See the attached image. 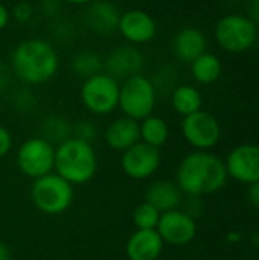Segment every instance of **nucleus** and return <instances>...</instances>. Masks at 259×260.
<instances>
[{
	"label": "nucleus",
	"instance_id": "obj_7",
	"mask_svg": "<svg viewBox=\"0 0 259 260\" xmlns=\"http://www.w3.org/2000/svg\"><path fill=\"white\" fill-rule=\"evenodd\" d=\"M258 38V27L247 15L227 14L215 26V40L221 49L241 53L249 50Z\"/></svg>",
	"mask_w": 259,
	"mask_h": 260
},
{
	"label": "nucleus",
	"instance_id": "obj_5",
	"mask_svg": "<svg viewBox=\"0 0 259 260\" xmlns=\"http://www.w3.org/2000/svg\"><path fill=\"white\" fill-rule=\"evenodd\" d=\"M157 102V88L145 75L139 73L124 81L119 91V107L124 116L137 122L151 116Z\"/></svg>",
	"mask_w": 259,
	"mask_h": 260
},
{
	"label": "nucleus",
	"instance_id": "obj_33",
	"mask_svg": "<svg viewBox=\"0 0 259 260\" xmlns=\"http://www.w3.org/2000/svg\"><path fill=\"white\" fill-rule=\"evenodd\" d=\"M9 84V70L6 66L0 64V91H3Z\"/></svg>",
	"mask_w": 259,
	"mask_h": 260
},
{
	"label": "nucleus",
	"instance_id": "obj_13",
	"mask_svg": "<svg viewBox=\"0 0 259 260\" xmlns=\"http://www.w3.org/2000/svg\"><path fill=\"white\" fill-rule=\"evenodd\" d=\"M118 30L133 46L147 44L156 38L157 23L143 9H128L121 14Z\"/></svg>",
	"mask_w": 259,
	"mask_h": 260
},
{
	"label": "nucleus",
	"instance_id": "obj_28",
	"mask_svg": "<svg viewBox=\"0 0 259 260\" xmlns=\"http://www.w3.org/2000/svg\"><path fill=\"white\" fill-rule=\"evenodd\" d=\"M12 149V134L8 128L0 125V158L6 157Z\"/></svg>",
	"mask_w": 259,
	"mask_h": 260
},
{
	"label": "nucleus",
	"instance_id": "obj_32",
	"mask_svg": "<svg viewBox=\"0 0 259 260\" xmlns=\"http://www.w3.org/2000/svg\"><path fill=\"white\" fill-rule=\"evenodd\" d=\"M9 21H11V9H8V6L0 3V30L6 29Z\"/></svg>",
	"mask_w": 259,
	"mask_h": 260
},
{
	"label": "nucleus",
	"instance_id": "obj_19",
	"mask_svg": "<svg viewBox=\"0 0 259 260\" xmlns=\"http://www.w3.org/2000/svg\"><path fill=\"white\" fill-rule=\"evenodd\" d=\"M182 200L183 192L177 183L171 180H157L151 183L145 190V201L154 206L160 213L179 209Z\"/></svg>",
	"mask_w": 259,
	"mask_h": 260
},
{
	"label": "nucleus",
	"instance_id": "obj_23",
	"mask_svg": "<svg viewBox=\"0 0 259 260\" xmlns=\"http://www.w3.org/2000/svg\"><path fill=\"white\" fill-rule=\"evenodd\" d=\"M70 69L76 76L87 79L104 70V61L96 52L81 50L76 55H73L70 61Z\"/></svg>",
	"mask_w": 259,
	"mask_h": 260
},
{
	"label": "nucleus",
	"instance_id": "obj_26",
	"mask_svg": "<svg viewBox=\"0 0 259 260\" xmlns=\"http://www.w3.org/2000/svg\"><path fill=\"white\" fill-rule=\"evenodd\" d=\"M72 133H73V137L92 143L95 140L96 134H98V128H96V125L92 120L82 119V120L75 123V126L72 128Z\"/></svg>",
	"mask_w": 259,
	"mask_h": 260
},
{
	"label": "nucleus",
	"instance_id": "obj_2",
	"mask_svg": "<svg viewBox=\"0 0 259 260\" xmlns=\"http://www.w3.org/2000/svg\"><path fill=\"white\" fill-rule=\"evenodd\" d=\"M58 69V52L43 38H26L12 50L11 70L23 84H44L56 75Z\"/></svg>",
	"mask_w": 259,
	"mask_h": 260
},
{
	"label": "nucleus",
	"instance_id": "obj_34",
	"mask_svg": "<svg viewBox=\"0 0 259 260\" xmlns=\"http://www.w3.org/2000/svg\"><path fill=\"white\" fill-rule=\"evenodd\" d=\"M0 260H11V250L3 242H0Z\"/></svg>",
	"mask_w": 259,
	"mask_h": 260
},
{
	"label": "nucleus",
	"instance_id": "obj_27",
	"mask_svg": "<svg viewBox=\"0 0 259 260\" xmlns=\"http://www.w3.org/2000/svg\"><path fill=\"white\" fill-rule=\"evenodd\" d=\"M34 12H35V9H34V6L29 2H18L11 9V17L17 23H27V21L32 20Z\"/></svg>",
	"mask_w": 259,
	"mask_h": 260
},
{
	"label": "nucleus",
	"instance_id": "obj_35",
	"mask_svg": "<svg viewBox=\"0 0 259 260\" xmlns=\"http://www.w3.org/2000/svg\"><path fill=\"white\" fill-rule=\"evenodd\" d=\"M66 3H70V5H76V6H87L89 3L95 2V0H63Z\"/></svg>",
	"mask_w": 259,
	"mask_h": 260
},
{
	"label": "nucleus",
	"instance_id": "obj_11",
	"mask_svg": "<svg viewBox=\"0 0 259 260\" xmlns=\"http://www.w3.org/2000/svg\"><path fill=\"white\" fill-rule=\"evenodd\" d=\"M156 230L165 244L182 247V245H188L195 239L197 222L191 213L176 209L160 215Z\"/></svg>",
	"mask_w": 259,
	"mask_h": 260
},
{
	"label": "nucleus",
	"instance_id": "obj_16",
	"mask_svg": "<svg viewBox=\"0 0 259 260\" xmlns=\"http://www.w3.org/2000/svg\"><path fill=\"white\" fill-rule=\"evenodd\" d=\"M163 247L165 242L157 230H136L127 241L125 253L130 260H157Z\"/></svg>",
	"mask_w": 259,
	"mask_h": 260
},
{
	"label": "nucleus",
	"instance_id": "obj_1",
	"mask_svg": "<svg viewBox=\"0 0 259 260\" xmlns=\"http://www.w3.org/2000/svg\"><path fill=\"white\" fill-rule=\"evenodd\" d=\"M224 160L209 151H192L177 168L176 183L189 197L211 195L221 190L227 181Z\"/></svg>",
	"mask_w": 259,
	"mask_h": 260
},
{
	"label": "nucleus",
	"instance_id": "obj_29",
	"mask_svg": "<svg viewBox=\"0 0 259 260\" xmlns=\"http://www.w3.org/2000/svg\"><path fill=\"white\" fill-rule=\"evenodd\" d=\"M61 2L63 0H41V12L47 17H55L61 11Z\"/></svg>",
	"mask_w": 259,
	"mask_h": 260
},
{
	"label": "nucleus",
	"instance_id": "obj_31",
	"mask_svg": "<svg viewBox=\"0 0 259 260\" xmlns=\"http://www.w3.org/2000/svg\"><path fill=\"white\" fill-rule=\"evenodd\" d=\"M252 23L258 27L259 26V0H252L249 5V15Z\"/></svg>",
	"mask_w": 259,
	"mask_h": 260
},
{
	"label": "nucleus",
	"instance_id": "obj_6",
	"mask_svg": "<svg viewBox=\"0 0 259 260\" xmlns=\"http://www.w3.org/2000/svg\"><path fill=\"white\" fill-rule=\"evenodd\" d=\"M119 91L121 84L118 79L105 72H101L84 79L79 90V99L89 113L107 116L119 107Z\"/></svg>",
	"mask_w": 259,
	"mask_h": 260
},
{
	"label": "nucleus",
	"instance_id": "obj_22",
	"mask_svg": "<svg viewBox=\"0 0 259 260\" xmlns=\"http://www.w3.org/2000/svg\"><path fill=\"white\" fill-rule=\"evenodd\" d=\"M223 72V64L220 58L214 53L205 52L197 59L191 62V73L194 79L200 84H212L215 82Z\"/></svg>",
	"mask_w": 259,
	"mask_h": 260
},
{
	"label": "nucleus",
	"instance_id": "obj_24",
	"mask_svg": "<svg viewBox=\"0 0 259 260\" xmlns=\"http://www.w3.org/2000/svg\"><path fill=\"white\" fill-rule=\"evenodd\" d=\"M52 145H60L66 139L72 137V125L67 122V119L61 116H50L43 120L41 123V136Z\"/></svg>",
	"mask_w": 259,
	"mask_h": 260
},
{
	"label": "nucleus",
	"instance_id": "obj_21",
	"mask_svg": "<svg viewBox=\"0 0 259 260\" xmlns=\"http://www.w3.org/2000/svg\"><path fill=\"white\" fill-rule=\"evenodd\" d=\"M139 129H140V142L154 146V148H162L166 145L169 139V126L165 122V119L159 116H148L143 120L139 122Z\"/></svg>",
	"mask_w": 259,
	"mask_h": 260
},
{
	"label": "nucleus",
	"instance_id": "obj_25",
	"mask_svg": "<svg viewBox=\"0 0 259 260\" xmlns=\"http://www.w3.org/2000/svg\"><path fill=\"white\" fill-rule=\"evenodd\" d=\"M160 215L162 213L154 206L143 201L133 210L131 218H133V224H134L136 230H156Z\"/></svg>",
	"mask_w": 259,
	"mask_h": 260
},
{
	"label": "nucleus",
	"instance_id": "obj_8",
	"mask_svg": "<svg viewBox=\"0 0 259 260\" xmlns=\"http://www.w3.org/2000/svg\"><path fill=\"white\" fill-rule=\"evenodd\" d=\"M18 171L32 180L53 172L55 146L43 137H31L24 140L15 154Z\"/></svg>",
	"mask_w": 259,
	"mask_h": 260
},
{
	"label": "nucleus",
	"instance_id": "obj_20",
	"mask_svg": "<svg viewBox=\"0 0 259 260\" xmlns=\"http://www.w3.org/2000/svg\"><path fill=\"white\" fill-rule=\"evenodd\" d=\"M171 105L174 111L183 117L197 113L203 107V96L194 85H179L171 94Z\"/></svg>",
	"mask_w": 259,
	"mask_h": 260
},
{
	"label": "nucleus",
	"instance_id": "obj_18",
	"mask_svg": "<svg viewBox=\"0 0 259 260\" xmlns=\"http://www.w3.org/2000/svg\"><path fill=\"white\" fill-rule=\"evenodd\" d=\"M206 35L197 27H183L174 35L172 40V52L176 58L188 64L203 55L206 52Z\"/></svg>",
	"mask_w": 259,
	"mask_h": 260
},
{
	"label": "nucleus",
	"instance_id": "obj_3",
	"mask_svg": "<svg viewBox=\"0 0 259 260\" xmlns=\"http://www.w3.org/2000/svg\"><path fill=\"white\" fill-rule=\"evenodd\" d=\"M53 171L72 186L89 183L98 172V155L93 145L73 136L66 139L55 148Z\"/></svg>",
	"mask_w": 259,
	"mask_h": 260
},
{
	"label": "nucleus",
	"instance_id": "obj_36",
	"mask_svg": "<svg viewBox=\"0 0 259 260\" xmlns=\"http://www.w3.org/2000/svg\"><path fill=\"white\" fill-rule=\"evenodd\" d=\"M240 239H241V236L237 235V233H231V235L227 236V241H231V242H235V241H240Z\"/></svg>",
	"mask_w": 259,
	"mask_h": 260
},
{
	"label": "nucleus",
	"instance_id": "obj_30",
	"mask_svg": "<svg viewBox=\"0 0 259 260\" xmlns=\"http://www.w3.org/2000/svg\"><path fill=\"white\" fill-rule=\"evenodd\" d=\"M247 197H249V201L259 209V181L249 184Z\"/></svg>",
	"mask_w": 259,
	"mask_h": 260
},
{
	"label": "nucleus",
	"instance_id": "obj_9",
	"mask_svg": "<svg viewBox=\"0 0 259 260\" xmlns=\"http://www.w3.org/2000/svg\"><path fill=\"white\" fill-rule=\"evenodd\" d=\"M182 136L195 151H209L220 142L221 126L214 114L200 110L183 117Z\"/></svg>",
	"mask_w": 259,
	"mask_h": 260
},
{
	"label": "nucleus",
	"instance_id": "obj_17",
	"mask_svg": "<svg viewBox=\"0 0 259 260\" xmlns=\"http://www.w3.org/2000/svg\"><path fill=\"white\" fill-rule=\"evenodd\" d=\"M104 140L108 148L118 152H124L137 142H140V129H139V122L122 116L114 119L113 122L108 123L104 133Z\"/></svg>",
	"mask_w": 259,
	"mask_h": 260
},
{
	"label": "nucleus",
	"instance_id": "obj_12",
	"mask_svg": "<svg viewBox=\"0 0 259 260\" xmlns=\"http://www.w3.org/2000/svg\"><path fill=\"white\" fill-rule=\"evenodd\" d=\"M227 177L243 184L259 181V145L235 146L224 160Z\"/></svg>",
	"mask_w": 259,
	"mask_h": 260
},
{
	"label": "nucleus",
	"instance_id": "obj_4",
	"mask_svg": "<svg viewBox=\"0 0 259 260\" xmlns=\"http://www.w3.org/2000/svg\"><path fill=\"white\" fill-rule=\"evenodd\" d=\"M75 190L64 178L50 172L34 180L31 187V201L35 209L49 216L63 215L73 204Z\"/></svg>",
	"mask_w": 259,
	"mask_h": 260
},
{
	"label": "nucleus",
	"instance_id": "obj_14",
	"mask_svg": "<svg viewBox=\"0 0 259 260\" xmlns=\"http://www.w3.org/2000/svg\"><path fill=\"white\" fill-rule=\"evenodd\" d=\"M143 62L145 58L142 52L133 44H125L118 46L107 55L104 61V70L114 79H127L130 76L139 75L143 67Z\"/></svg>",
	"mask_w": 259,
	"mask_h": 260
},
{
	"label": "nucleus",
	"instance_id": "obj_10",
	"mask_svg": "<svg viewBox=\"0 0 259 260\" xmlns=\"http://www.w3.org/2000/svg\"><path fill=\"white\" fill-rule=\"evenodd\" d=\"M162 165V152L159 148L137 142L122 152L121 168L128 178L142 181L153 177Z\"/></svg>",
	"mask_w": 259,
	"mask_h": 260
},
{
	"label": "nucleus",
	"instance_id": "obj_15",
	"mask_svg": "<svg viewBox=\"0 0 259 260\" xmlns=\"http://www.w3.org/2000/svg\"><path fill=\"white\" fill-rule=\"evenodd\" d=\"M121 20L119 8L108 0H95L84 11V23L87 27L101 37H107L118 30Z\"/></svg>",
	"mask_w": 259,
	"mask_h": 260
}]
</instances>
